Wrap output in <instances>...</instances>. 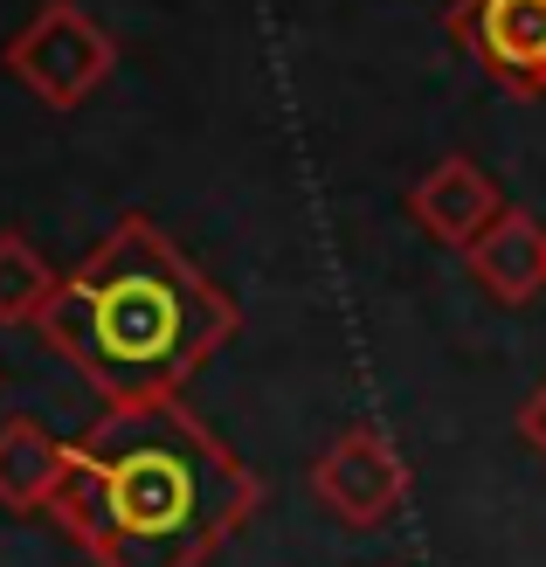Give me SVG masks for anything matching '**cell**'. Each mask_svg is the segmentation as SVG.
Masks as SVG:
<instances>
[{
  "label": "cell",
  "instance_id": "cell-1",
  "mask_svg": "<svg viewBox=\"0 0 546 567\" xmlns=\"http://www.w3.org/2000/svg\"><path fill=\"white\" fill-rule=\"evenodd\" d=\"M264 485L181 402L104 409L70 443L55 526L97 567H200L256 519Z\"/></svg>",
  "mask_w": 546,
  "mask_h": 567
},
{
  "label": "cell",
  "instance_id": "cell-9",
  "mask_svg": "<svg viewBox=\"0 0 546 567\" xmlns=\"http://www.w3.org/2000/svg\"><path fill=\"white\" fill-rule=\"evenodd\" d=\"M55 277L42 264V249L21 229H0V326H42V311L55 298Z\"/></svg>",
  "mask_w": 546,
  "mask_h": 567
},
{
  "label": "cell",
  "instance_id": "cell-8",
  "mask_svg": "<svg viewBox=\"0 0 546 567\" xmlns=\"http://www.w3.org/2000/svg\"><path fill=\"white\" fill-rule=\"evenodd\" d=\"M63 464L70 443H55L35 415L0 422V505L8 513H49L55 492H63Z\"/></svg>",
  "mask_w": 546,
  "mask_h": 567
},
{
  "label": "cell",
  "instance_id": "cell-6",
  "mask_svg": "<svg viewBox=\"0 0 546 567\" xmlns=\"http://www.w3.org/2000/svg\"><path fill=\"white\" fill-rule=\"evenodd\" d=\"M409 215H415L436 243L471 249V243L505 215V194H498V181L484 174L477 159L450 153V159H436V166H429V174L409 187Z\"/></svg>",
  "mask_w": 546,
  "mask_h": 567
},
{
  "label": "cell",
  "instance_id": "cell-3",
  "mask_svg": "<svg viewBox=\"0 0 546 567\" xmlns=\"http://www.w3.org/2000/svg\"><path fill=\"white\" fill-rule=\"evenodd\" d=\"M0 63H8V76L28 97H42L49 111H76L111 76V63H119V35H111L91 8H76V0H42L8 35Z\"/></svg>",
  "mask_w": 546,
  "mask_h": 567
},
{
  "label": "cell",
  "instance_id": "cell-10",
  "mask_svg": "<svg viewBox=\"0 0 546 567\" xmlns=\"http://www.w3.org/2000/svg\"><path fill=\"white\" fill-rule=\"evenodd\" d=\"M519 436H526V443L539 450V457H546V381L533 388V402L519 409Z\"/></svg>",
  "mask_w": 546,
  "mask_h": 567
},
{
  "label": "cell",
  "instance_id": "cell-5",
  "mask_svg": "<svg viewBox=\"0 0 546 567\" xmlns=\"http://www.w3.org/2000/svg\"><path fill=\"white\" fill-rule=\"evenodd\" d=\"M450 35L512 97H546V0H456Z\"/></svg>",
  "mask_w": 546,
  "mask_h": 567
},
{
  "label": "cell",
  "instance_id": "cell-2",
  "mask_svg": "<svg viewBox=\"0 0 546 567\" xmlns=\"http://www.w3.org/2000/svg\"><path fill=\"white\" fill-rule=\"evenodd\" d=\"M243 311L200 270L187 249L146 215H125L91 257H83L42 311V339L104 409L181 402V388L236 339Z\"/></svg>",
  "mask_w": 546,
  "mask_h": 567
},
{
  "label": "cell",
  "instance_id": "cell-4",
  "mask_svg": "<svg viewBox=\"0 0 546 567\" xmlns=\"http://www.w3.org/2000/svg\"><path fill=\"white\" fill-rule=\"evenodd\" d=\"M311 498L326 505L339 526L353 533H373L401 513V498H409V464H401V450L373 430V422H353V430H339L319 464H311Z\"/></svg>",
  "mask_w": 546,
  "mask_h": 567
},
{
  "label": "cell",
  "instance_id": "cell-7",
  "mask_svg": "<svg viewBox=\"0 0 546 567\" xmlns=\"http://www.w3.org/2000/svg\"><path fill=\"white\" fill-rule=\"evenodd\" d=\"M464 257H471L477 284H484L492 298L526 305V298L546 291V221H539L533 208H505L492 229L464 249Z\"/></svg>",
  "mask_w": 546,
  "mask_h": 567
}]
</instances>
